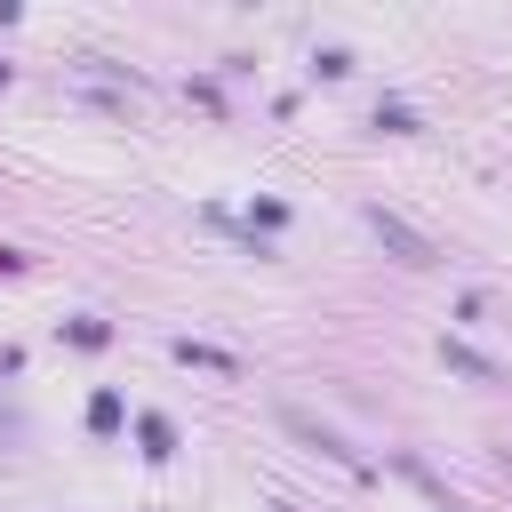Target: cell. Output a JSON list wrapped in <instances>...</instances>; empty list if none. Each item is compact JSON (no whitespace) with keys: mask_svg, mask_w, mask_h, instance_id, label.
<instances>
[{"mask_svg":"<svg viewBox=\"0 0 512 512\" xmlns=\"http://www.w3.org/2000/svg\"><path fill=\"white\" fill-rule=\"evenodd\" d=\"M368 232H376V240H384L400 264H432V240H424L408 216H392V208H368Z\"/></svg>","mask_w":512,"mask_h":512,"instance_id":"1","label":"cell"},{"mask_svg":"<svg viewBox=\"0 0 512 512\" xmlns=\"http://www.w3.org/2000/svg\"><path fill=\"white\" fill-rule=\"evenodd\" d=\"M280 424H288V432H296L304 448H320V456H336V464H352V472H360V456H352V448H344V440H336L328 424H312L304 408H280Z\"/></svg>","mask_w":512,"mask_h":512,"instance_id":"2","label":"cell"},{"mask_svg":"<svg viewBox=\"0 0 512 512\" xmlns=\"http://www.w3.org/2000/svg\"><path fill=\"white\" fill-rule=\"evenodd\" d=\"M440 360H448L456 376H480V384H504V368H496L488 352H472V344H456V336H440Z\"/></svg>","mask_w":512,"mask_h":512,"instance_id":"3","label":"cell"},{"mask_svg":"<svg viewBox=\"0 0 512 512\" xmlns=\"http://www.w3.org/2000/svg\"><path fill=\"white\" fill-rule=\"evenodd\" d=\"M168 352H176V360H184V368H216V376H240V360H232V352H224V344H192V336H176V344H168Z\"/></svg>","mask_w":512,"mask_h":512,"instance_id":"4","label":"cell"},{"mask_svg":"<svg viewBox=\"0 0 512 512\" xmlns=\"http://www.w3.org/2000/svg\"><path fill=\"white\" fill-rule=\"evenodd\" d=\"M136 432H144V456H176V424L168 416H144Z\"/></svg>","mask_w":512,"mask_h":512,"instance_id":"5","label":"cell"},{"mask_svg":"<svg viewBox=\"0 0 512 512\" xmlns=\"http://www.w3.org/2000/svg\"><path fill=\"white\" fill-rule=\"evenodd\" d=\"M376 128H392V136H416V112H408V104H376Z\"/></svg>","mask_w":512,"mask_h":512,"instance_id":"6","label":"cell"},{"mask_svg":"<svg viewBox=\"0 0 512 512\" xmlns=\"http://www.w3.org/2000/svg\"><path fill=\"white\" fill-rule=\"evenodd\" d=\"M88 424H96V432H120V400L96 392V400H88Z\"/></svg>","mask_w":512,"mask_h":512,"instance_id":"7","label":"cell"},{"mask_svg":"<svg viewBox=\"0 0 512 512\" xmlns=\"http://www.w3.org/2000/svg\"><path fill=\"white\" fill-rule=\"evenodd\" d=\"M0 88H8V64H0Z\"/></svg>","mask_w":512,"mask_h":512,"instance_id":"8","label":"cell"},{"mask_svg":"<svg viewBox=\"0 0 512 512\" xmlns=\"http://www.w3.org/2000/svg\"><path fill=\"white\" fill-rule=\"evenodd\" d=\"M280 512H296V504H280Z\"/></svg>","mask_w":512,"mask_h":512,"instance_id":"9","label":"cell"}]
</instances>
